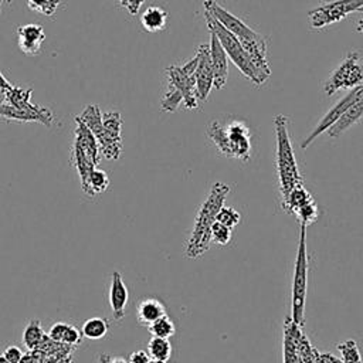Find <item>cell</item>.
I'll return each mask as SVG.
<instances>
[{
	"mask_svg": "<svg viewBox=\"0 0 363 363\" xmlns=\"http://www.w3.org/2000/svg\"><path fill=\"white\" fill-rule=\"evenodd\" d=\"M147 329H149L152 336L166 337V339L172 337L176 333V326H174L173 320L167 315H163L162 318L155 320L152 325L147 326Z\"/></svg>",
	"mask_w": 363,
	"mask_h": 363,
	"instance_id": "83f0119b",
	"label": "cell"
},
{
	"mask_svg": "<svg viewBox=\"0 0 363 363\" xmlns=\"http://www.w3.org/2000/svg\"><path fill=\"white\" fill-rule=\"evenodd\" d=\"M45 336V332L40 323L38 319H31L28 320V323L24 328L23 332V343L28 350H34L43 340V337Z\"/></svg>",
	"mask_w": 363,
	"mask_h": 363,
	"instance_id": "603a6c76",
	"label": "cell"
},
{
	"mask_svg": "<svg viewBox=\"0 0 363 363\" xmlns=\"http://www.w3.org/2000/svg\"><path fill=\"white\" fill-rule=\"evenodd\" d=\"M362 116H363V91L350 104V106L343 112V115L326 132L330 138H339L350 126H353L356 122H359L362 119Z\"/></svg>",
	"mask_w": 363,
	"mask_h": 363,
	"instance_id": "ac0fdd59",
	"label": "cell"
},
{
	"mask_svg": "<svg viewBox=\"0 0 363 363\" xmlns=\"http://www.w3.org/2000/svg\"><path fill=\"white\" fill-rule=\"evenodd\" d=\"M363 91V85H359L356 88H352L343 98H340L323 116L322 119L318 122V125L313 128V130L303 139V142L301 143L302 149H306L309 145H312V142L320 136L323 132H326L342 115L343 112L350 106V104L359 96V94Z\"/></svg>",
	"mask_w": 363,
	"mask_h": 363,
	"instance_id": "4fadbf2b",
	"label": "cell"
},
{
	"mask_svg": "<svg viewBox=\"0 0 363 363\" xmlns=\"http://www.w3.org/2000/svg\"><path fill=\"white\" fill-rule=\"evenodd\" d=\"M3 1H4V0H0V13H1V6H3Z\"/></svg>",
	"mask_w": 363,
	"mask_h": 363,
	"instance_id": "c3c4849f",
	"label": "cell"
},
{
	"mask_svg": "<svg viewBox=\"0 0 363 363\" xmlns=\"http://www.w3.org/2000/svg\"><path fill=\"white\" fill-rule=\"evenodd\" d=\"M210 233H211V242H216L218 245H227L231 240L233 228H230L228 225L220 221H214Z\"/></svg>",
	"mask_w": 363,
	"mask_h": 363,
	"instance_id": "1f68e13d",
	"label": "cell"
},
{
	"mask_svg": "<svg viewBox=\"0 0 363 363\" xmlns=\"http://www.w3.org/2000/svg\"><path fill=\"white\" fill-rule=\"evenodd\" d=\"M69 326V323H67V322H55L51 328H50V330H48V336H50V339H52V340H55V342H62V337H64V333H65V330H67V328Z\"/></svg>",
	"mask_w": 363,
	"mask_h": 363,
	"instance_id": "d590c367",
	"label": "cell"
},
{
	"mask_svg": "<svg viewBox=\"0 0 363 363\" xmlns=\"http://www.w3.org/2000/svg\"><path fill=\"white\" fill-rule=\"evenodd\" d=\"M337 350L342 354L343 363H363L360 357V352L357 347V343L353 339L345 340L337 345Z\"/></svg>",
	"mask_w": 363,
	"mask_h": 363,
	"instance_id": "f1b7e54d",
	"label": "cell"
},
{
	"mask_svg": "<svg viewBox=\"0 0 363 363\" xmlns=\"http://www.w3.org/2000/svg\"><path fill=\"white\" fill-rule=\"evenodd\" d=\"M163 315H166L164 305L156 298H145L138 303L136 316H138V322L143 326L152 325L155 320H157Z\"/></svg>",
	"mask_w": 363,
	"mask_h": 363,
	"instance_id": "d6986e66",
	"label": "cell"
},
{
	"mask_svg": "<svg viewBox=\"0 0 363 363\" xmlns=\"http://www.w3.org/2000/svg\"><path fill=\"white\" fill-rule=\"evenodd\" d=\"M316 363H343L342 359L335 357L332 353H319L316 357Z\"/></svg>",
	"mask_w": 363,
	"mask_h": 363,
	"instance_id": "60d3db41",
	"label": "cell"
},
{
	"mask_svg": "<svg viewBox=\"0 0 363 363\" xmlns=\"http://www.w3.org/2000/svg\"><path fill=\"white\" fill-rule=\"evenodd\" d=\"M4 92L6 99L0 108V116L20 122H40L47 128L52 126L55 121L52 111L30 101L33 88L11 85L9 89H4Z\"/></svg>",
	"mask_w": 363,
	"mask_h": 363,
	"instance_id": "277c9868",
	"label": "cell"
},
{
	"mask_svg": "<svg viewBox=\"0 0 363 363\" xmlns=\"http://www.w3.org/2000/svg\"><path fill=\"white\" fill-rule=\"evenodd\" d=\"M13 84H10L9 82V79L3 75V72L0 71V88H3V89H9L10 86H11Z\"/></svg>",
	"mask_w": 363,
	"mask_h": 363,
	"instance_id": "b9f144b4",
	"label": "cell"
},
{
	"mask_svg": "<svg viewBox=\"0 0 363 363\" xmlns=\"http://www.w3.org/2000/svg\"><path fill=\"white\" fill-rule=\"evenodd\" d=\"M204 18L207 23V28L210 30V33L216 34V37L218 38L221 47L224 48L227 57L233 61V64L248 78L251 79L255 85H261L264 84L267 79L258 72V69L255 68V65L252 64L251 58L248 57V54L245 52L244 47L241 45V43L238 41V38L231 34L227 28H224L210 13H207L204 10Z\"/></svg>",
	"mask_w": 363,
	"mask_h": 363,
	"instance_id": "52a82bcc",
	"label": "cell"
},
{
	"mask_svg": "<svg viewBox=\"0 0 363 363\" xmlns=\"http://www.w3.org/2000/svg\"><path fill=\"white\" fill-rule=\"evenodd\" d=\"M204 10L210 13L224 28H227L231 34H234L244 50L252 48L255 44H258L261 40H264L262 35L255 33L251 27H248L242 20H240L237 16L231 14L228 10L221 7L216 0H204L203 3Z\"/></svg>",
	"mask_w": 363,
	"mask_h": 363,
	"instance_id": "9c48e42d",
	"label": "cell"
},
{
	"mask_svg": "<svg viewBox=\"0 0 363 363\" xmlns=\"http://www.w3.org/2000/svg\"><path fill=\"white\" fill-rule=\"evenodd\" d=\"M109 330V323L106 319L104 318H91V319H86L82 325V336L86 337V339H92V340H98V339H102L106 336Z\"/></svg>",
	"mask_w": 363,
	"mask_h": 363,
	"instance_id": "7402d4cb",
	"label": "cell"
},
{
	"mask_svg": "<svg viewBox=\"0 0 363 363\" xmlns=\"http://www.w3.org/2000/svg\"><path fill=\"white\" fill-rule=\"evenodd\" d=\"M210 58H211V65H213V74H214V82L213 86L216 89H221L224 88V85L227 84V78H228V57L224 51V48L221 47L218 38L216 37V34L210 33Z\"/></svg>",
	"mask_w": 363,
	"mask_h": 363,
	"instance_id": "2e32d148",
	"label": "cell"
},
{
	"mask_svg": "<svg viewBox=\"0 0 363 363\" xmlns=\"http://www.w3.org/2000/svg\"><path fill=\"white\" fill-rule=\"evenodd\" d=\"M196 55H197V65L194 69V78H196L199 102L203 104L207 99L210 89L213 86V82H214V74H213L208 44H201L197 48Z\"/></svg>",
	"mask_w": 363,
	"mask_h": 363,
	"instance_id": "5bb4252c",
	"label": "cell"
},
{
	"mask_svg": "<svg viewBox=\"0 0 363 363\" xmlns=\"http://www.w3.org/2000/svg\"><path fill=\"white\" fill-rule=\"evenodd\" d=\"M128 299H129V292L122 279V275L118 271H115L112 274L111 286H109V305H111L112 316L115 320H121L125 318Z\"/></svg>",
	"mask_w": 363,
	"mask_h": 363,
	"instance_id": "e0dca14e",
	"label": "cell"
},
{
	"mask_svg": "<svg viewBox=\"0 0 363 363\" xmlns=\"http://www.w3.org/2000/svg\"><path fill=\"white\" fill-rule=\"evenodd\" d=\"M312 194L303 187V184H299V186H295L292 190H289V193L282 197V208L292 214L296 208H299L301 206L312 201Z\"/></svg>",
	"mask_w": 363,
	"mask_h": 363,
	"instance_id": "44dd1931",
	"label": "cell"
},
{
	"mask_svg": "<svg viewBox=\"0 0 363 363\" xmlns=\"http://www.w3.org/2000/svg\"><path fill=\"white\" fill-rule=\"evenodd\" d=\"M292 216L299 221L301 225H311L313 223L318 221L319 218V208H318V204L312 200L303 206H301L299 208H296Z\"/></svg>",
	"mask_w": 363,
	"mask_h": 363,
	"instance_id": "484cf974",
	"label": "cell"
},
{
	"mask_svg": "<svg viewBox=\"0 0 363 363\" xmlns=\"http://www.w3.org/2000/svg\"><path fill=\"white\" fill-rule=\"evenodd\" d=\"M288 123V116L281 113L274 116V128L277 138V173L279 182V191L282 197H285L289 193V190H292L295 186L303 184V177L299 172L294 147L291 143Z\"/></svg>",
	"mask_w": 363,
	"mask_h": 363,
	"instance_id": "3957f363",
	"label": "cell"
},
{
	"mask_svg": "<svg viewBox=\"0 0 363 363\" xmlns=\"http://www.w3.org/2000/svg\"><path fill=\"white\" fill-rule=\"evenodd\" d=\"M4 99H6V92H4L3 88H0V108H1V105L4 102Z\"/></svg>",
	"mask_w": 363,
	"mask_h": 363,
	"instance_id": "ee69618b",
	"label": "cell"
},
{
	"mask_svg": "<svg viewBox=\"0 0 363 363\" xmlns=\"http://www.w3.org/2000/svg\"><path fill=\"white\" fill-rule=\"evenodd\" d=\"M150 356L147 352L145 350H135L130 353L128 363H149L150 362Z\"/></svg>",
	"mask_w": 363,
	"mask_h": 363,
	"instance_id": "74e56055",
	"label": "cell"
},
{
	"mask_svg": "<svg viewBox=\"0 0 363 363\" xmlns=\"http://www.w3.org/2000/svg\"><path fill=\"white\" fill-rule=\"evenodd\" d=\"M16 34L20 51H23L27 55H37L41 51L43 44L45 41V31L43 26L35 23L23 24L17 27Z\"/></svg>",
	"mask_w": 363,
	"mask_h": 363,
	"instance_id": "9a60e30c",
	"label": "cell"
},
{
	"mask_svg": "<svg viewBox=\"0 0 363 363\" xmlns=\"http://www.w3.org/2000/svg\"><path fill=\"white\" fill-rule=\"evenodd\" d=\"M282 352H284V363H303L301 356L298 354L295 345L288 335L286 330H284V342H282Z\"/></svg>",
	"mask_w": 363,
	"mask_h": 363,
	"instance_id": "d6a6232c",
	"label": "cell"
},
{
	"mask_svg": "<svg viewBox=\"0 0 363 363\" xmlns=\"http://www.w3.org/2000/svg\"><path fill=\"white\" fill-rule=\"evenodd\" d=\"M183 102V96L180 94L179 89H176L174 86H172L170 84H167V91L164 92L162 102H160V108L164 112H174L179 105Z\"/></svg>",
	"mask_w": 363,
	"mask_h": 363,
	"instance_id": "4dcf8cb0",
	"label": "cell"
},
{
	"mask_svg": "<svg viewBox=\"0 0 363 363\" xmlns=\"http://www.w3.org/2000/svg\"><path fill=\"white\" fill-rule=\"evenodd\" d=\"M207 138L216 149L233 159L248 162L252 152V135L245 122L238 119L213 121L207 125Z\"/></svg>",
	"mask_w": 363,
	"mask_h": 363,
	"instance_id": "7a4b0ae2",
	"label": "cell"
},
{
	"mask_svg": "<svg viewBox=\"0 0 363 363\" xmlns=\"http://www.w3.org/2000/svg\"><path fill=\"white\" fill-rule=\"evenodd\" d=\"M240 220H241L240 213L237 210H234L231 207H225V206H223L220 208V211L216 217V221H220V223L228 225L230 228H234L240 223Z\"/></svg>",
	"mask_w": 363,
	"mask_h": 363,
	"instance_id": "836d02e7",
	"label": "cell"
},
{
	"mask_svg": "<svg viewBox=\"0 0 363 363\" xmlns=\"http://www.w3.org/2000/svg\"><path fill=\"white\" fill-rule=\"evenodd\" d=\"M118 3H119L122 7H125V6H126V0H118Z\"/></svg>",
	"mask_w": 363,
	"mask_h": 363,
	"instance_id": "7dc6e473",
	"label": "cell"
},
{
	"mask_svg": "<svg viewBox=\"0 0 363 363\" xmlns=\"http://www.w3.org/2000/svg\"><path fill=\"white\" fill-rule=\"evenodd\" d=\"M78 118L88 126V129L94 133L101 155H104L109 160H116L122 152V139L112 138L102 126V112L98 105L89 104L84 108V111L78 115Z\"/></svg>",
	"mask_w": 363,
	"mask_h": 363,
	"instance_id": "30bf717a",
	"label": "cell"
},
{
	"mask_svg": "<svg viewBox=\"0 0 363 363\" xmlns=\"http://www.w3.org/2000/svg\"><path fill=\"white\" fill-rule=\"evenodd\" d=\"M61 0H27V7L41 16L51 17L60 7Z\"/></svg>",
	"mask_w": 363,
	"mask_h": 363,
	"instance_id": "f546056e",
	"label": "cell"
},
{
	"mask_svg": "<svg viewBox=\"0 0 363 363\" xmlns=\"http://www.w3.org/2000/svg\"><path fill=\"white\" fill-rule=\"evenodd\" d=\"M143 3H145V0H126V6L125 7L129 11V14L136 16Z\"/></svg>",
	"mask_w": 363,
	"mask_h": 363,
	"instance_id": "ab89813d",
	"label": "cell"
},
{
	"mask_svg": "<svg viewBox=\"0 0 363 363\" xmlns=\"http://www.w3.org/2000/svg\"><path fill=\"white\" fill-rule=\"evenodd\" d=\"M359 85H363V60L357 51H350L326 79L323 92L330 96L339 89H352Z\"/></svg>",
	"mask_w": 363,
	"mask_h": 363,
	"instance_id": "ba28073f",
	"label": "cell"
},
{
	"mask_svg": "<svg viewBox=\"0 0 363 363\" xmlns=\"http://www.w3.org/2000/svg\"><path fill=\"white\" fill-rule=\"evenodd\" d=\"M82 332H79V329H77L74 325L69 323V326L67 328L65 333H64V337H62V342L61 343H65V345H69V346H77L81 343L82 340Z\"/></svg>",
	"mask_w": 363,
	"mask_h": 363,
	"instance_id": "e575fe53",
	"label": "cell"
},
{
	"mask_svg": "<svg viewBox=\"0 0 363 363\" xmlns=\"http://www.w3.org/2000/svg\"><path fill=\"white\" fill-rule=\"evenodd\" d=\"M197 65V55H194L189 62L183 65H170L166 68L167 84L180 91L183 96V104L187 109H194L199 106L197 86L194 78V69Z\"/></svg>",
	"mask_w": 363,
	"mask_h": 363,
	"instance_id": "8fae6325",
	"label": "cell"
},
{
	"mask_svg": "<svg viewBox=\"0 0 363 363\" xmlns=\"http://www.w3.org/2000/svg\"><path fill=\"white\" fill-rule=\"evenodd\" d=\"M308 247H306V225L299 227V242L295 258L292 291H291V319L303 328L305 325V303L308 292Z\"/></svg>",
	"mask_w": 363,
	"mask_h": 363,
	"instance_id": "8992f818",
	"label": "cell"
},
{
	"mask_svg": "<svg viewBox=\"0 0 363 363\" xmlns=\"http://www.w3.org/2000/svg\"><path fill=\"white\" fill-rule=\"evenodd\" d=\"M167 18H169V14L164 9L159 6H150L142 13L140 24L146 31L157 33L164 30L167 24Z\"/></svg>",
	"mask_w": 363,
	"mask_h": 363,
	"instance_id": "ffe728a7",
	"label": "cell"
},
{
	"mask_svg": "<svg viewBox=\"0 0 363 363\" xmlns=\"http://www.w3.org/2000/svg\"><path fill=\"white\" fill-rule=\"evenodd\" d=\"M104 129L115 139H122V118L118 111H106L102 113Z\"/></svg>",
	"mask_w": 363,
	"mask_h": 363,
	"instance_id": "4316f807",
	"label": "cell"
},
{
	"mask_svg": "<svg viewBox=\"0 0 363 363\" xmlns=\"http://www.w3.org/2000/svg\"><path fill=\"white\" fill-rule=\"evenodd\" d=\"M149 363H166V362H162V360H156V359H150Z\"/></svg>",
	"mask_w": 363,
	"mask_h": 363,
	"instance_id": "bcb514c9",
	"label": "cell"
},
{
	"mask_svg": "<svg viewBox=\"0 0 363 363\" xmlns=\"http://www.w3.org/2000/svg\"><path fill=\"white\" fill-rule=\"evenodd\" d=\"M147 353L152 359L167 362L172 354V345L166 337L152 336V339L147 343Z\"/></svg>",
	"mask_w": 363,
	"mask_h": 363,
	"instance_id": "d4e9b609",
	"label": "cell"
},
{
	"mask_svg": "<svg viewBox=\"0 0 363 363\" xmlns=\"http://www.w3.org/2000/svg\"><path fill=\"white\" fill-rule=\"evenodd\" d=\"M75 138L71 150V162L79 174L81 189L85 190L89 173L98 166L101 159V149L88 126L75 116Z\"/></svg>",
	"mask_w": 363,
	"mask_h": 363,
	"instance_id": "5b68a950",
	"label": "cell"
},
{
	"mask_svg": "<svg viewBox=\"0 0 363 363\" xmlns=\"http://www.w3.org/2000/svg\"><path fill=\"white\" fill-rule=\"evenodd\" d=\"M109 186V177L106 174V172L95 167L91 173H89V177H88V182H86V187L84 190L85 194L94 197L102 191H105Z\"/></svg>",
	"mask_w": 363,
	"mask_h": 363,
	"instance_id": "cb8c5ba5",
	"label": "cell"
},
{
	"mask_svg": "<svg viewBox=\"0 0 363 363\" xmlns=\"http://www.w3.org/2000/svg\"><path fill=\"white\" fill-rule=\"evenodd\" d=\"M359 11H362V13H363V7H362ZM356 30H357L359 33H362V34H363V18H362V20H359V23H357V26H356Z\"/></svg>",
	"mask_w": 363,
	"mask_h": 363,
	"instance_id": "7bdbcfd3",
	"label": "cell"
},
{
	"mask_svg": "<svg viewBox=\"0 0 363 363\" xmlns=\"http://www.w3.org/2000/svg\"><path fill=\"white\" fill-rule=\"evenodd\" d=\"M0 363H10V362L3 354H0Z\"/></svg>",
	"mask_w": 363,
	"mask_h": 363,
	"instance_id": "f6af8a7d",
	"label": "cell"
},
{
	"mask_svg": "<svg viewBox=\"0 0 363 363\" xmlns=\"http://www.w3.org/2000/svg\"><path fill=\"white\" fill-rule=\"evenodd\" d=\"M96 363H128V360H125L123 357L119 356H109V354H99Z\"/></svg>",
	"mask_w": 363,
	"mask_h": 363,
	"instance_id": "f35d334b",
	"label": "cell"
},
{
	"mask_svg": "<svg viewBox=\"0 0 363 363\" xmlns=\"http://www.w3.org/2000/svg\"><path fill=\"white\" fill-rule=\"evenodd\" d=\"M230 193V186L221 182H217L211 186V190L207 199L199 208L196 216L193 230L186 242L184 254L187 258H199L210 248L211 244V225L216 221V217L220 208L224 206L225 197Z\"/></svg>",
	"mask_w": 363,
	"mask_h": 363,
	"instance_id": "6da1fadb",
	"label": "cell"
},
{
	"mask_svg": "<svg viewBox=\"0 0 363 363\" xmlns=\"http://www.w3.org/2000/svg\"><path fill=\"white\" fill-rule=\"evenodd\" d=\"M23 354H24V353L21 352V349H20L18 346H14V345L7 346V347L4 349V352H3V356H4L10 363H18V362L21 360Z\"/></svg>",
	"mask_w": 363,
	"mask_h": 363,
	"instance_id": "8d00e7d4",
	"label": "cell"
},
{
	"mask_svg": "<svg viewBox=\"0 0 363 363\" xmlns=\"http://www.w3.org/2000/svg\"><path fill=\"white\" fill-rule=\"evenodd\" d=\"M363 7V0H333L323 3L308 13L309 26L322 28L343 20L346 16L359 11Z\"/></svg>",
	"mask_w": 363,
	"mask_h": 363,
	"instance_id": "7c38bea8",
	"label": "cell"
}]
</instances>
